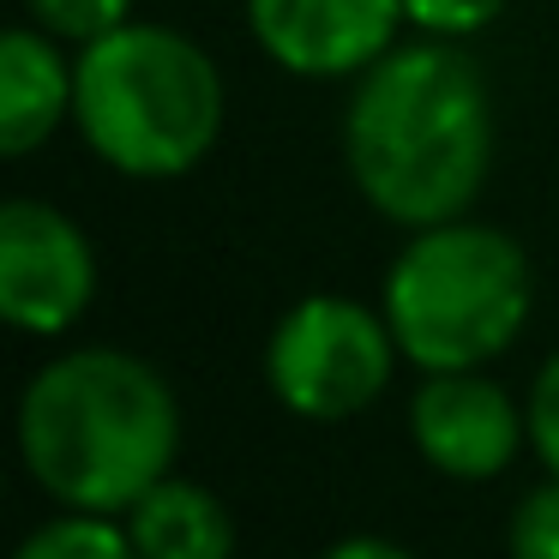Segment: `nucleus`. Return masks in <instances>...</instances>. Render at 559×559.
<instances>
[{"instance_id": "nucleus-1", "label": "nucleus", "mask_w": 559, "mask_h": 559, "mask_svg": "<svg viewBox=\"0 0 559 559\" xmlns=\"http://www.w3.org/2000/svg\"><path fill=\"white\" fill-rule=\"evenodd\" d=\"M355 193L397 229H433L475 205L493 163V97L457 43L421 37L379 55L343 109Z\"/></svg>"}, {"instance_id": "nucleus-2", "label": "nucleus", "mask_w": 559, "mask_h": 559, "mask_svg": "<svg viewBox=\"0 0 559 559\" xmlns=\"http://www.w3.org/2000/svg\"><path fill=\"white\" fill-rule=\"evenodd\" d=\"M181 451V403L169 379L127 349H67L31 373L19 397V457L61 511L127 518Z\"/></svg>"}, {"instance_id": "nucleus-3", "label": "nucleus", "mask_w": 559, "mask_h": 559, "mask_svg": "<svg viewBox=\"0 0 559 559\" xmlns=\"http://www.w3.org/2000/svg\"><path fill=\"white\" fill-rule=\"evenodd\" d=\"M73 127L127 181L193 175L223 133V73L193 37L127 19L79 49Z\"/></svg>"}, {"instance_id": "nucleus-4", "label": "nucleus", "mask_w": 559, "mask_h": 559, "mask_svg": "<svg viewBox=\"0 0 559 559\" xmlns=\"http://www.w3.org/2000/svg\"><path fill=\"white\" fill-rule=\"evenodd\" d=\"M385 319L403 361L421 373L487 367L523 337L535 307L530 253L493 223L451 217L409 229L385 271Z\"/></svg>"}, {"instance_id": "nucleus-5", "label": "nucleus", "mask_w": 559, "mask_h": 559, "mask_svg": "<svg viewBox=\"0 0 559 559\" xmlns=\"http://www.w3.org/2000/svg\"><path fill=\"white\" fill-rule=\"evenodd\" d=\"M397 355L385 307L349 295H301L271 325L265 385L301 421H349L385 397Z\"/></svg>"}, {"instance_id": "nucleus-6", "label": "nucleus", "mask_w": 559, "mask_h": 559, "mask_svg": "<svg viewBox=\"0 0 559 559\" xmlns=\"http://www.w3.org/2000/svg\"><path fill=\"white\" fill-rule=\"evenodd\" d=\"M97 301V247L49 199L0 205V319L25 337H61Z\"/></svg>"}, {"instance_id": "nucleus-7", "label": "nucleus", "mask_w": 559, "mask_h": 559, "mask_svg": "<svg viewBox=\"0 0 559 559\" xmlns=\"http://www.w3.org/2000/svg\"><path fill=\"white\" fill-rule=\"evenodd\" d=\"M409 439L427 469L445 481H493L518 463L523 439H530V415L481 367L427 373L409 397Z\"/></svg>"}, {"instance_id": "nucleus-8", "label": "nucleus", "mask_w": 559, "mask_h": 559, "mask_svg": "<svg viewBox=\"0 0 559 559\" xmlns=\"http://www.w3.org/2000/svg\"><path fill=\"white\" fill-rule=\"evenodd\" d=\"M253 43L295 79H361L397 49L403 0H247Z\"/></svg>"}, {"instance_id": "nucleus-9", "label": "nucleus", "mask_w": 559, "mask_h": 559, "mask_svg": "<svg viewBox=\"0 0 559 559\" xmlns=\"http://www.w3.org/2000/svg\"><path fill=\"white\" fill-rule=\"evenodd\" d=\"M43 25H13L0 37V151L31 157L73 121V61Z\"/></svg>"}, {"instance_id": "nucleus-10", "label": "nucleus", "mask_w": 559, "mask_h": 559, "mask_svg": "<svg viewBox=\"0 0 559 559\" xmlns=\"http://www.w3.org/2000/svg\"><path fill=\"white\" fill-rule=\"evenodd\" d=\"M127 535H133L139 559H235V547H241L229 506L187 475H163L127 511Z\"/></svg>"}, {"instance_id": "nucleus-11", "label": "nucleus", "mask_w": 559, "mask_h": 559, "mask_svg": "<svg viewBox=\"0 0 559 559\" xmlns=\"http://www.w3.org/2000/svg\"><path fill=\"white\" fill-rule=\"evenodd\" d=\"M13 559H139L127 518L109 511H61V518L37 523V530L19 542Z\"/></svg>"}, {"instance_id": "nucleus-12", "label": "nucleus", "mask_w": 559, "mask_h": 559, "mask_svg": "<svg viewBox=\"0 0 559 559\" xmlns=\"http://www.w3.org/2000/svg\"><path fill=\"white\" fill-rule=\"evenodd\" d=\"M25 13L37 19L49 37L85 49V43L109 37V31H121L127 19H133V0H25Z\"/></svg>"}, {"instance_id": "nucleus-13", "label": "nucleus", "mask_w": 559, "mask_h": 559, "mask_svg": "<svg viewBox=\"0 0 559 559\" xmlns=\"http://www.w3.org/2000/svg\"><path fill=\"white\" fill-rule=\"evenodd\" d=\"M506 554L511 559H559V475L518 499L506 523Z\"/></svg>"}, {"instance_id": "nucleus-14", "label": "nucleus", "mask_w": 559, "mask_h": 559, "mask_svg": "<svg viewBox=\"0 0 559 559\" xmlns=\"http://www.w3.org/2000/svg\"><path fill=\"white\" fill-rule=\"evenodd\" d=\"M499 13H506V0H403V25H415L421 37H445V43L487 31Z\"/></svg>"}, {"instance_id": "nucleus-15", "label": "nucleus", "mask_w": 559, "mask_h": 559, "mask_svg": "<svg viewBox=\"0 0 559 559\" xmlns=\"http://www.w3.org/2000/svg\"><path fill=\"white\" fill-rule=\"evenodd\" d=\"M530 451L542 457L547 475H559V349L542 361V373H535L530 385Z\"/></svg>"}, {"instance_id": "nucleus-16", "label": "nucleus", "mask_w": 559, "mask_h": 559, "mask_svg": "<svg viewBox=\"0 0 559 559\" xmlns=\"http://www.w3.org/2000/svg\"><path fill=\"white\" fill-rule=\"evenodd\" d=\"M319 559H415V554L403 542H385V535H343Z\"/></svg>"}]
</instances>
